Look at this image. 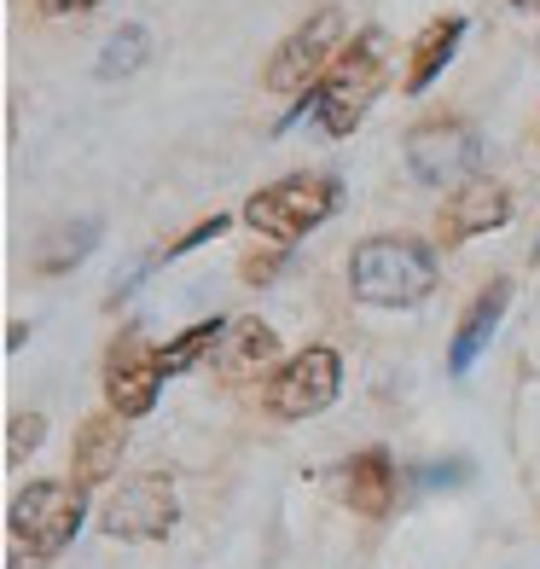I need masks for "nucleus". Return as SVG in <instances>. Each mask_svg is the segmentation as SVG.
<instances>
[{"label":"nucleus","instance_id":"6","mask_svg":"<svg viewBox=\"0 0 540 569\" xmlns=\"http://www.w3.org/2000/svg\"><path fill=\"white\" fill-rule=\"evenodd\" d=\"M338 390H343V360H338V349L314 343V349L291 355L286 367L273 372L268 412H273V419H286V425L314 419V412H326L331 401H338Z\"/></svg>","mask_w":540,"mask_h":569},{"label":"nucleus","instance_id":"12","mask_svg":"<svg viewBox=\"0 0 540 569\" xmlns=\"http://www.w3.org/2000/svg\"><path fill=\"white\" fill-rule=\"evenodd\" d=\"M506 221H511L506 187H494V180H466V187H453L448 210H442V239L466 244V239H477V232H494Z\"/></svg>","mask_w":540,"mask_h":569},{"label":"nucleus","instance_id":"4","mask_svg":"<svg viewBox=\"0 0 540 569\" xmlns=\"http://www.w3.org/2000/svg\"><path fill=\"white\" fill-rule=\"evenodd\" d=\"M82 517H88V488L82 482L41 477L12 500L7 529H12L18 547H30V558H59L76 540V529H82Z\"/></svg>","mask_w":540,"mask_h":569},{"label":"nucleus","instance_id":"5","mask_svg":"<svg viewBox=\"0 0 540 569\" xmlns=\"http://www.w3.org/2000/svg\"><path fill=\"white\" fill-rule=\"evenodd\" d=\"M482 163V134L459 117H430L407 134V169L419 187H466Z\"/></svg>","mask_w":540,"mask_h":569},{"label":"nucleus","instance_id":"16","mask_svg":"<svg viewBox=\"0 0 540 569\" xmlns=\"http://www.w3.org/2000/svg\"><path fill=\"white\" fill-rule=\"evenodd\" d=\"M99 232H106V227H99V216H82V221L53 227V232L41 239L36 268H41V273H64V268H76V262H82V256L99 244Z\"/></svg>","mask_w":540,"mask_h":569},{"label":"nucleus","instance_id":"3","mask_svg":"<svg viewBox=\"0 0 540 569\" xmlns=\"http://www.w3.org/2000/svg\"><path fill=\"white\" fill-rule=\"evenodd\" d=\"M338 203H343V187L331 174H286L244 203V227H256L273 244H297L320 221L338 216Z\"/></svg>","mask_w":540,"mask_h":569},{"label":"nucleus","instance_id":"1","mask_svg":"<svg viewBox=\"0 0 540 569\" xmlns=\"http://www.w3.org/2000/svg\"><path fill=\"white\" fill-rule=\"evenodd\" d=\"M436 279H442V268H436V250L424 239L378 232L349 256V291L367 308H413L436 291Z\"/></svg>","mask_w":540,"mask_h":569},{"label":"nucleus","instance_id":"24","mask_svg":"<svg viewBox=\"0 0 540 569\" xmlns=\"http://www.w3.org/2000/svg\"><path fill=\"white\" fill-rule=\"evenodd\" d=\"M534 256H540V244H534Z\"/></svg>","mask_w":540,"mask_h":569},{"label":"nucleus","instance_id":"14","mask_svg":"<svg viewBox=\"0 0 540 569\" xmlns=\"http://www.w3.org/2000/svg\"><path fill=\"white\" fill-rule=\"evenodd\" d=\"M459 41H466V18L459 12H448V18H436L430 30L413 41V59H407V93H424L436 76H442L448 64H453V53H459Z\"/></svg>","mask_w":540,"mask_h":569},{"label":"nucleus","instance_id":"15","mask_svg":"<svg viewBox=\"0 0 540 569\" xmlns=\"http://www.w3.org/2000/svg\"><path fill=\"white\" fill-rule=\"evenodd\" d=\"M396 488H401V471H396L390 448H367V453L349 459V500H354V511L383 517L396 506Z\"/></svg>","mask_w":540,"mask_h":569},{"label":"nucleus","instance_id":"8","mask_svg":"<svg viewBox=\"0 0 540 569\" xmlns=\"http://www.w3.org/2000/svg\"><path fill=\"white\" fill-rule=\"evenodd\" d=\"M180 523V500H174V477L146 471L134 482H122L99 511V529L111 540H163Z\"/></svg>","mask_w":540,"mask_h":569},{"label":"nucleus","instance_id":"23","mask_svg":"<svg viewBox=\"0 0 540 569\" xmlns=\"http://www.w3.org/2000/svg\"><path fill=\"white\" fill-rule=\"evenodd\" d=\"M511 7H518V12H534V18H540V0H511Z\"/></svg>","mask_w":540,"mask_h":569},{"label":"nucleus","instance_id":"22","mask_svg":"<svg viewBox=\"0 0 540 569\" xmlns=\"http://www.w3.org/2000/svg\"><path fill=\"white\" fill-rule=\"evenodd\" d=\"M279 273V250L273 256H256V262H244V279H273Z\"/></svg>","mask_w":540,"mask_h":569},{"label":"nucleus","instance_id":"9","mask_svg":"<svg viewBox=\"0 0 540 569\" xmlns=\"http://www.w3.org/2000/svg\"><path fill=\"white\" fill-rule=\"evenodd\" d=\"M163 372H158V349L146 343H117L111 367H106V396H111V412L122 419H146L158 407V390H163Z\"/></svg>","mask_w":540,"mask_h":569},{"label":"nucleus","instance_id":"20","mask_svg":"<svg viewBox=\"0 0 540 569\" xmlns=\"http://www.w3.org/2000/svg\"><path fill=\"white\" fill-rule=\"evenodd\" d=\"M453 477H471V459H453V465H419V471H413L419 488H453Z\"/></svg>","mask_w":540,"mask_h":569},{"label":"nucleus","instance_id":"21","mask_svg":"<svg viewBox=\"0 0 540 569\" xmlns=\"http://www.w3.org/2000/svg\"><path fill=\"white\" fill-rule=\"evenodd\" d=\"M99 7V0H41V12H53V18H70V12H88Z\"/></svg>","mask_w":540,"mask_h":569},{"label":"nucleus","instance_id":"7","mask_svg":"<svg viewBox=\"0 0 540 569\" xmlns=\"http://www.w3.org/2000/svg\"><path fill=\"white\" fill-rule=\"evenodd\" d=\"M343 41V7H320L308 23H297V30L273 47L268 59V88L273 93H308L314 82H326L331 70V47Z\"/></svg>","mask_w":540,"mask_h":569},{"label":"nucleus","instance_id":"19","mask_svg":"<svg viewBox=\"0 0 540 569\" xmlns=\"http://www.w3.org/2000/svg\"><path fill=\"white\" fill-rule=\"evenodd\" d=\"M41 436H47V419H41V412H18V419L7 425V465H18L23 453H36Z\"/></svg>","mask_w":540,"mask_h":569},{"label":"nucleus","instance_id":"13","mask_svg":"<svg viewBox=\"0 0 540 569\" xmlns=\"http://www.w3.org/2000/svg\"><path fill=\"white\" fill-rule=\"evenodd\" d=\"M506 308H511V279H494V284H488V291L466 308V320H459L453 343H448V372H453V378H466L477 360H482V349L494 343V331H500V320H506Z\"/></svg>","mask_w":540,"mask_h":569},{"label":"nucleus","instance_id":"11","mask_svg":"<svg viewBox=\"0 0 540 569\" xmlns=\"http://www.w3.org/2000/svg\"><path fill=\"white\" fill-rule=\"evenodd\" d=\"M279 355V338H273V326L262 315H239V320H227L221 331V343L210 355V367L216 378L227 383H250V378H262V367Z\"/></svg>","mask_w":540,"mask_h":569},{"label":"nucleus","instance_id":"17","mask_svg":"<svg viewBox=\"0 0 540 569\" xmlns=\"http://www.w3.org/2000/svg\"><path fill=\"white\" fill-rule=\"evenodd\" d=\"M221 331H227V320H198V326H187L174 343L158 349V372H163V378H180L187 367H198V360H210L216 343H221Z\"/></svg>","mask_w":540,"mask_h":569},{"label":"nucleus","instance_id":"10","mask_svg":"<svg viewBox=\"0 0 540 569\" xmlns=\"http://www.w3.org/2000/svg\"><path fill=\"white\" fill-rule=\"evenodd\" d=\"M122 453H128V419L106 407V412H93V419H82V430H76L70 471L82 488H99L122 471Z\"/></svg>","mask_w":540,"mask_h":569},{"label":"nucleus","instance_id":"18","mask_svg":"<svg viewBox=\"0 0 540 569\" xmlns=\"http://www.w3.org/2000/svg\"><path fill=\"white\" fill-rule=\"evenodd\" d=\"M146 59H151L146 23H122V30H111V41L99 47V82H122V76H134Z\"/></svg>","mask_w":540,"mask_h":569},{"label":"nucleus","instance_id":"2","mask_svg":"<svg viewBox=\"0 0 540 569\" xmlns=\"http://www.w3.org/2000/svg\"><path fill=\"white\" fill-rule=\"evenodd\" d=\"M390 59H396L390 36H383L378 23H367V30H360L338 53V64L326 70V82H320V128H326L331 140L354 134L360 117L372 111L378 88L390 82Z\"/></svg>","mask_w":540,"mask_h":569}]
</instances>
